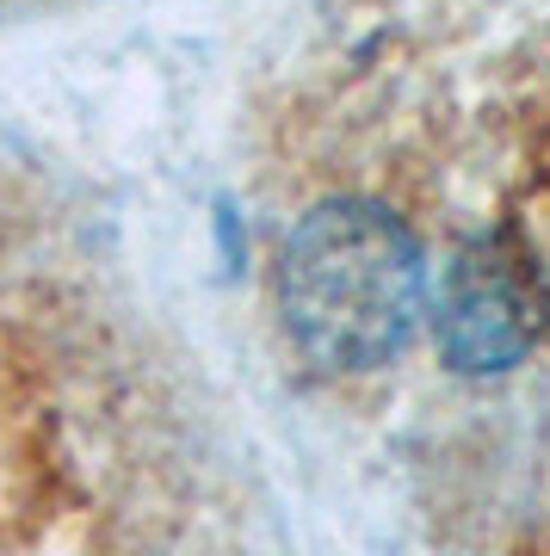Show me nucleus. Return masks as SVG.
<instances>
[{
	"mask_svg": "<svg viewBox=\"0 0 550 556\" xmlns=\"http://www.w3.org/2000/svg\"><path fill=\"white\" fill-rule=\"evenodd\" d=\"M427 260L409 223L372 199H322L278 254L285 334L322 371H377L421 328Z\"/></svg>",
	"mask_w": 550,
	"mask_h": 556,
	"instance_id": "1",
	"label": "nucleus"
},
{
	"mask_svg": "<svg viewBox=\"0 0 550 556\" xmlns=\"http://www.w3.org/2000/svg\"><path fill=\"white\" fill-rule=\"evenodd\" d=\"M550 328V285L520 236H471L433 298V346L458 378H501L538 353Z\"/></svg>",
	"mask_w": 550,
	"mask_h": 556,
	"instance_id": "2",
	"label": "nucleus"
}]
</instances>
